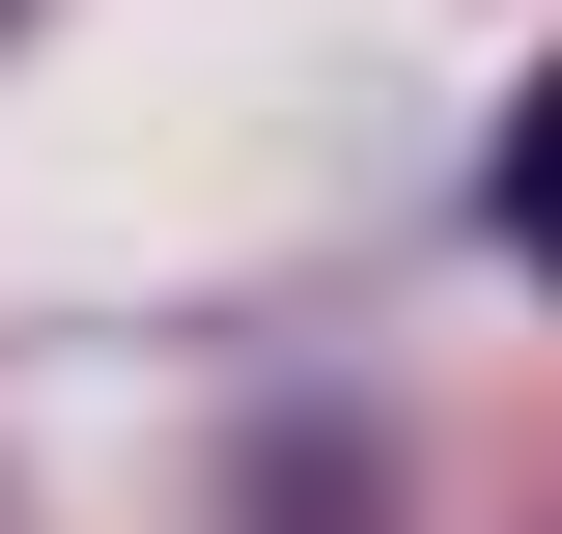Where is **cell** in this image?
I'll use <instances>...</instances> for the list:
<instances>
[{
    "instance_id": "obj_1",
    "label": "cell",
    "mask_w": 562,
    "mask_h": 534,
    "mask_svg": "<svg viewBox=\"0 0 562 534\" xmlns=\"http://www.w3.org/2000/svg\"><path fill=\"white\" fill-rule=\"evenodd\" d=\"M506 254L562 281V85H535V113H506Z\"/></svg>"
}]
</instances>
